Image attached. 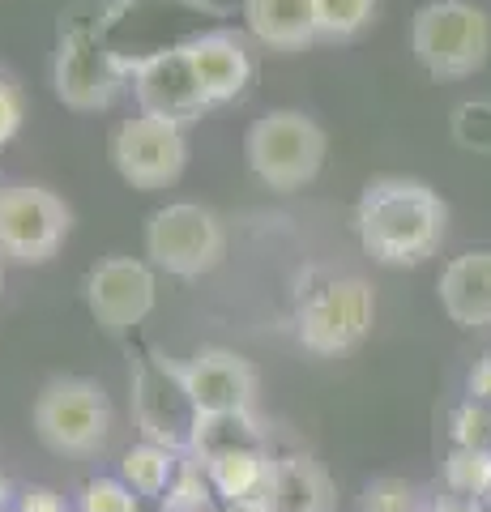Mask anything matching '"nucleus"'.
Segmentation results:
<instances>
[{
  "label": "nucleus",
  "instance_id": "nucleus-1",
  "mask_svg": "<svg viewBox=\"0 0 491 512\" xmlns=\"http://www.w3.org/2000/svg\"><path fill=\"white\" fill-rule=\"evenodd\" d=\"M449 210L436 188L406 175H380L363 188L355 205V231L368 256L380 265H419L445 239Z\"/></svg>",
  "mask_w": 491,
  "mask_h": 512
},
{
  "label": "nucleus",
  "instance_id": "nucleus-2",
  "mask_svg": "<svg viewBox=\"0 0 491 512\" xmlns=\"http://www.w3.org/2000/svg\"><path fill=\"white\" fill-rule=\"evenodd\" d=\"M376 295L359 274L334 269H308L295 295V333L299 346L321 359L355 350L372 329Z\"/></svg>",
  "mask_w": 491,
  "mask_h": 512
},
{
  "label": "nucleus",
  "instance_id": "nucleus-3",
  "mask_svg": "<svg viewBox=\"0 0 491 512\" xmlns=\"http://www.w3.org/2000/svg\"><path fill=\"white\" fill-rule=\"evenodd\" d=\"M129 389H133V419L141 436L150 444L171 448V453H193L201 410L193 402V389H188L184 363L167 359L154 346L141 350L129 372Z\"/></svg>",
  "mask_w": 491,
  "mask_h": 512
},
{
  "label": "nucleus",
  "instance_id": "nucleus-4",
  "mask_svg": "<svg viewBox=\"0 0 491 512\" xmlns=\"http://www.w3.org/2000/svg\"><path fill=\"white\" fill-rule=\"evenodd\" d=\"M325 150H329L325 128L291 107L261 116L244 137V154H248L252 175L274 192H295V188L312 184L325 163Z\"/></svg>",
  "mask_w": 491,
  "mask_h": 512
},
{
  "label": "nucleus",
  "instance_id": "nucleus-5",
  "mask_svg": "<svg viewBox=\"0 0 491 512\" xmlns=\"http://www.w3.org/2000/svg\"><path fill=\"white\" fill-rule=\"evenodd\" d=\"M410 47L432 77H445V82L470 77L474 69H483L491 52L487 13L466 0H432L410 22Z\"/></svg>",
  "mask_w": 491,
  "mask_h": 512
},
{
  "label": "nucleus",
  "instance_id": "nucleus-6",
  "mask_svg": "<svg viewBox=\"0 0 491 512\" xmlns=\"http://www.w3.org/2000/svg\"><path fill=\"white\" fill-rule=\"evenodd\" d=\"M35 431L52 453L90 457L112 436V402L94 380L56 376L35 397Z\"/></svg>",
  "mask_w": 491,
  "mask_h": 512
},
{
  "label": "nucleus",
  "instance_id": "nucleus-7",
  "mask_svg": "<svg viewBox=\"0 0 491 512\" xmlns=\"http://www.w3.org/2000/svg\"><path fill=\"white\" fill-rule=\"evenodd\" d=\"M223 252H227L223 218L197 201L163 205V210L146 222V256L176 278L210 274V269L223 261Z\"/></svg>",
  "mask_w": 491,
  "mask_h": 512
},
{
  "label": "nucleus",
  "instance_id": "nucleus-8",
  "mask_svg": "<svg viewBox=\"0 0 491 512\" xmlns=\"http://www.w3.org/2000/svg\"><path fill=\"white\" fill-rule=\"evenodd\" d=\"M52 86H56V99L73 111H103L129 86V60H120L99 39V30L77 26L56 47Z\"/></svg>",
  "mask_w": 491,
  "mask_h": 512
},
{
  "label": "nucleus",
  "instance_id": "nucleus-9",
  "mask_svg": "<svg viewBox=\"0 0 491 512\" xmlns=\"http://www.w3.org/2000/svg\"><path fill=\"white\" fill-rule=\"evenodd\" d=\"M69 205L43 184L0 188V256L22 265H43L60 252L69 235Z\"/></svg>",
  "mask_w": 491,
  "mask_h": 512
},
{
  "label": "nucleus",
  "instance_id": "nucleus-10",
  "mask_svg": "<svg viewBox=\"0 0 491 512\" xmlns=\"http://www.w3.org/2000/svg\"><path fill=\"white\" fill-rule=\"evenodd\" d=\"M129 86L146 116L171 120V124H188L210 107L188 43H171V47H158V52L129 60Z\"/></svg>",
  "mask_w": 491,
  "mask_h": 512
},
{
  "label": "nucleus",
  "instance_id": "nucleus-11",
  "mask_svg": "<svg viewBox=\"0 0 491 512\" xmlns=\"http://www.w3.org/2000/svg\"><path fill=\"white\" fill-rule=\"evenodd\" d=\"M112 163L124 180L141 192L176 184L184 175V163H188L184 124H171V120L137 111L133 120H124L112 133Z\"/></svg>",
  "mask_w": 491,
  "mask_h": 512
},
{
  "label": "nucleus",
  "instance_id": "nucleus-12",
  "mask_svg": "<svg viewBox=\"0 0 491 512\" xmlns=\"http://www.w3.org/2000/svg\"><path fill=\"white\" fill-rule=\"evenodd\" d=\"M154 269L133 256H107L90 269L86 303L107 333H129L154 312Z\"/></svg>",
  "mask_w": 491,
  "mask_h": 512
},
{
  "label": "nucleus",
  "instance_id": "nucleus-13",
  "mask_svg": "<svg viewBox=\"0 0 491 512\" xmlns=\"http://www.w3.org/2000/svg\"><path fill=\"white\" fill-rule=\"evenodd\" d=\"M184 376L201 414H240L257 402V372L235 350H223V346L201 350V355L184 363Z\"/></svg>",
  "mask_w": 491,
  "mask_h": 512
},
{
  "label": "nucleus",
  "instance_id": "nucleus-14",
  "mask_svg": "<svg viewBox=\"0 0 491 512\" xmlns=\"http://www.w3.org/2000/svg\"><path fill=\"white\" fill-rule=\"evenodd\" d=\"M440 308L462 329H491V248L453 256L440 274Z\"/></svg>",
  "mask_w": 491,
  "mask_h": 512
},
{
  "label": "nucleus",
  "instance_id": "nucleus-15",
  "mask_svg": "<svg viewBox=\"0 0 491 512\" xmlns=\"http://www.w3.org/2000/svg\"><path fill=\"white\" fill-rule=\"evenodd\" d=\"M188 52H193L197 64V77L205 86V99L214 103H231L240 99L252 82V52L240 35L231 30H210V35H197L188 39Z\"/></svg>",
  "mask_w": 491,
  "mask_h": 512
},
{
  "label": "nucleus",
  "instance_id": "nucleus-16",
  "mask_svg": "<svg viewBox=\"0 0 491 512\" xmlns=\"http://www.w3.org/2000/svg\"><path fill=\"white\" fill-rule=\"evenodd\" d=\"M334 478L312 457H274L261 512H334Z\"/></svg>",
  "mask_w": 491,
  "mask_h": 512
},
{
  "label": "nucleus",
  "instance_id": "nucleus-17",
  "mask_svg": "<svg viewBox=\"0 0 491 512\" xmlns=\"http://www.w3.org/2000/svg\"><path fill=\"white\" fill-rule=\"evenodd\" d=\"M244 22L252 39L274 52H299L312 39H321L316 0H244Z\"/></svg>",
  "mask_w": 491,
  "mask_h": 512
},
{
  "label": "nucleus",
  "instance_id": "nucleus-18",
  "mask_svg": "<svg viewBox=\"0 0 491 512\" xmlns=\"http://www.w3.org/2000/svg\"><path fill=\"white\" fill-rule=\"evenodd\" d=\"M205 483L214 495H223L231 508H261L265 487H269V470H274V457L269 453H227L205 461Z\"/></svg>",
  "mask_w": 491,
  "mask_h": 512
},
{
  "label": "nucleus",
  "instance_id": "nucleus-19",
  "mask_svg": "<svg viewBox=\"0 0 491 512\" xmlns=\"http://www.w3.org/2000/svg\"><path fill=\"white\" fill-rule=\"evenodd\" d=\"M193 453L205 461L227 457V453H265V431L252 410L240 414H201L197 436H193Z\"/></svg>",
  "mask_w": 491,
  "mask_h": 512
},
{
  "label": "nucleus",
  "instance_id": "nucleus-20",
  "mask_svg": "<svg viewBox=\"0 0 491 512\" xmlns=\"http://www.w3.org/2000/svg\"><path fill=\"white\" fill-rule=\"evenodd\" d=\"M180 453H171V448L163 444H150V440H141L133 444L129 453H124L120 461V478L129 483L137 495H163L176 487V478H180Z\"/></svg>",
  "mask_w": 491,
  "mask_h": 512
},
{
  "label": "nucleus",
  "instance_id": "nucleus-21",
  "mask_svg": "<svg viewBox=\"0 0 491 512\" xmlns=\"http://www.w3.org/2000/svg\"><path fill=\"white\" fill-rule=\"evenodd\" d=\"M445 491L491 504V448H453L445 461Z\"/></svg>",
  "mask_w": 491,
  "mask_h": 512
},
{
  "label": "nucleus",
  "instance_id": "nucleus-22",
  "mask_svg": "<svg viewBox=\"0 0 491 512\" xmlns=\"http://www.w3.org/2000/svg\"><path fill=\"white\" fill-rule=\"evenodd\" d=\"M380 0H316V26L321 39H355L376 18Z\"/></svg>",
  "mask_w": 491,
  "mask_h": 512
},
{
  "label": "nucleus",
  "instance_id": "nucleus-23",
  "mask_svg": "<svg viewBox=\"0 0 491 512\" xmlns=\"http://www.w3.org/2000/svg\"><path fill=\"white\" fill-rule=\"evenodd\" d=\"M453 141L470 154H491V99H466L453 107Z\"/></svg>",
  "mask_w": 491,
  "mask_h": 512
},
{
  "label": "nucleus",
  "instance_id": "nucleus-24",
  "mask_svg": "<svg viewBox=\"0 0 491 512\" xmlns=\"http://www.w3.org/2000/svg\"><path fill=\"white\" fill-rule=\"evenodd\" d=\"M359 512H423V504H419V491L406 478H376L363 491Z\"/></svg>",
  "mask_w": 491,
  "mask_h": 512
},
{
  "label": "nucleus",
  "instance_id": "nucleus-25",
  "mask_svg": "<svg viewBox=\"0 0 491 512\" xmlns=\"http://www.w3.org/2000/svg\"><path fill=\"white\" fill-rule=\"evenodd\" d=\"M82 512H137V491L124 478H90L82 487Z\"/></svg>",
  "mask_w": 491,
  "mask_h": 512
},
{
  "label": "nucleus",
  "instance_id": "nucleus-26",
  "mask_svg": "<svg viewBox=\"0 0 491 512\" xmlns=\"http://www.w3.org/2000/svg\"><path fill=\"white\" fill-rule=\"evenodd\" d=\"M453 448H491V410L483 402H462L453 410Z\"/></svg>",
  "mask_w": 491,
  "mask_h": 512
},
{
  "label": "nucleus",
  "instance_id": "nucleus-27",
  "mask_svg": "<svg viewBox=\"0 0 491 512\" xmlns=\"http://www.w3.org/2000/svg\"><path fill=\"white\" fill-rule=\"evenodd\" d=\"M26 120V99H22V86L0 69V146L18 137V128Z\"/></svg>",
  "mask_w": 491,
  "mask_h": 512
},
{
  "label": "nucleus",
  "instance_id": "nucleus-28",
  "mask_svg": "<svg viewBox=\"0 0 491 512\" xmlns=\"http://www.w3.org/2000/svg\"><path fill=\"white\" fill-rule=\"evenodd\" d=\"M18 512H69V504L52 487H26L18 495Z\"/></svg>",
  "mask_w": 491,
  "mask_h": 512
},
{
  "label": "nucleus",
  "instance_id": "nucleus-29",
  "mask_svg": "<svg viewBox=\"0 0 491 512\" xmlns=\"http://www.w3.org/2000/svg\"><path fill=\"white\" fill-rule=\"evenodd\" d=\"M466 389H470V402H483V406L491 402V350H487V355H483L479 363L470 367Z\"/></svg>",
  "mask_w": 491,
  "mask_h": 512
},
{
  "label": "nucleus",
  "instance_id": "nucleus-30",
  "mask_svg": "<svg viewBox=\"0 0 491 512\" xmlns=\"http://www.w3.org/2000/svg\"><path fill=\"white\" fill-rule=\"evenodd\" d=\"M427 512H483L479 500H470V495H457V491H445V495H436L432 508Z\"/></svg>",
  "mask_w": 491,
  "mask_h": 512
},
{
  "label": "nucleus",
  "instance_id": "nucleus-31",
  "mask_svg": "<svg viewBox=\"0 0 491 512\" xmlns=\"http://www.w3.org/2000/svg\"><path fill=\"white\" fill-rule=\"evenodd\" d=\"M0 512H9V483L0 478Z\"/></svg>",
  "mask_w": 491,
  "mask_h": 512
}]
</instances>
